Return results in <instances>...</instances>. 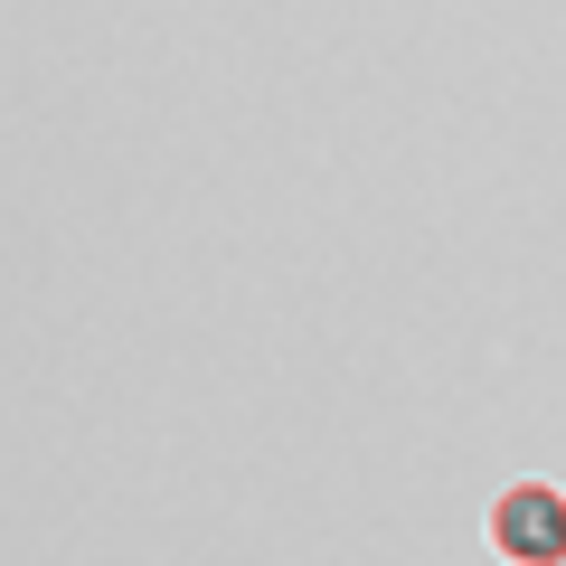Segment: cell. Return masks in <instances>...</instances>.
I'll return each mask as SVG.
<instances>
[{
	"label": "cell",
	"mask_w": 566,
	"mask_h": 566,
	"mask_svg": "<svg viewBox=\"0 0 566 566\" xmlns=\"http://www.w3.org/2000/svg\"><path fill=\"white\" fill-rule=\"evenodd\" d=\"M501 538H520V557H557V547H566V510L557 501H510L501 510Z\"/></svg>",
	"instance_id": "obj_1"
}]
</instances>
